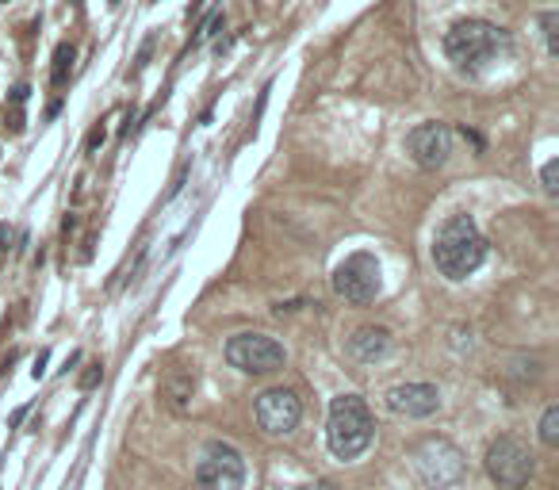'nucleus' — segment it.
Wrapping results in <instances>:
<instances>
[{
	"label": "nucleus",
	"instance_id": "f257e3e1",
	"mask_svg": "<svg viewBox=\"0 0 559 490\" xmlns=\"http://www.w3.org/2000/svg\"><path fill=\"white\" fill-rule=\"evenodd\" d=\"M486 261V238L471 214H452L444 219L433 238V265L444 280H467L471 272Z\"/></svg>",
	"mask_w": 559,
	"mask_h": 490
},
{
	"label": "nucleus",
	"instance_id": "f03ea898",
	"mask_svg": "<svg viewBox=\"0 0 559 490\" xmlns=\"http://www.w3.org/2000/svg\"><path fill=\"white\" fill-rule=\"evenodd\" d=\"M376 441V422L361 395H337L329 402V422H326V444L341 464L364 456Z\"/></svg>",
	"mask_w": 559,
	"mask_h": 490
},
{
	"label": "nucleus",
	"instance_id": "7ed1b4c3",
	"mask_svg": "<svg viewBox=\"0 0 559 490\" xmlns=\"http://www.w3.org/2000/svg\"><path fill=\"white\" fill-rule=\"evenodd\" d=\"M506 47V31L486 20H456L444 31V54L456 69H483Z\"/></svg>",
	"mask_w": 559,
	"mask_h": 490
},
{
	"label": "nucleus",
	"instance_id": "20e7f679",
	"mask_svg": "<svg viewBox=\"0 0 559 490\" xmlns=\"http://www.w3.org/2000/svg\"><path fill=\"white\" fill-rule=\"evenodd\" d=\"M246 479H249L246 456H241L234 444L211 441L207 449L199 452V464H196L199 490H246Z\"/></svg>",
	"mask_w": 559,
	"mask_h": 490
},
{
	"label": "nucleus",
	"instance_id": "39448f33",
	"mask_svg": "<svg viewBox=\"0 0 559 490\" xmlns=\"http://www.w3.org/2000/svg\"><path fill=\"white\" fill-rule=\"evenodd\" d=\"M414 471H418V479L425 486H433V490H449L464 479V452L456 449L452 441H444V437H429L422 441L418 449H414Z\"/></svg>",
	"mask_w": 559,
	"mask_h": 490
},
{
	"label": "nucleus",
	"instance_id": "423d86ee",
	"mask_svg": "<svg viewBox=\"0 0 559 490\" xmlns=\"http://www.w3.org/2000/svg\"><path fill=\"white\" fill-rule=\"evenodd\" d=\"M226 360H231V368L246 372V376H268V372L284 368V345L268 334H234L226 341Z\"/></svg>",
	"mask_w": 559,
	"mask_h": 490
},
{
	"label": "nucleus",
	"instance_id": "0eeeda50",
	"mask_svg": "<svg viewBox=\"0 0 559 490\" xmlns=\"http://www.w3.org/2000/svg\"><path fill=\"white\" fill-rule=\"evenodd\" d=\"M486 475L498 483V490H521L533 479V452L518 437H498L486 449Z\"/></svg>",
	"mask_w": 559,
	"mask_h": 490
},
{
	"label": "nucleus",
	"instance_id": "6e6552de",
	"mask_svg": "<svg viewBox=\"0 0 559 490\" xmlns=\"http://www.w3.org/2000/svg\"><path fill=\"white\" fill-rule=\"evenodd\" d=\"M253 417H257V425H261V433L288 437V433H295L299 417H303V402H299L292 387H268V391L257 395Z\"/></svg>",
	"mask_w": 559,
	"mask_h": 490
},
{
	"label": "nucleus",
	"instance_id": "1a4fd4ad",
	"mask_svg": "<svg viewBox=\"0 0 559 490\" xmlns=\"http://www.w3.org/2000/svg\"><path fill=\"white\" fill-rule=\"evenodd\" d=\"M334 292L345 302H356V307L371 302L380 295V261L371 253L345 257V261L334 268Z\"/></svg>",
	"mask_w": 559,
	"mask_h": 490
},
{
	"label": "nucleus",
	"instance_id": "9d476101",
	"mask_svg": "<svg viewBox=\"0 0 559 490\" xmlns=\"http://www.w3.org/2000/svg\"><path fill=\"white\" fill-rule=\"evenodd\" d=\"M406 153L414 157V165H418V169H441L444 162H449V153H452V131L444 123H437V119L418 123L406 135Z\"/></svg>",
	"mask_w": 559,
	"mask_h": 490
},
{
	"label": "nucleus",
	"instance_id": "9b49d317",
	"mask_svg": "<svg viewBox=\"0 0 559 490\" xmlns=\"http://www.w3.org/2000/svg\"><path fill=\"white\" fill-rule=\"evenodd\" d=\"M387 410L418 422V417H429L441 410V391L433 383H398L387 391Z\"/></svg>",
	"mask_w": 559,
	"mask_h": 490
},
{
	"label": "nucleus",
	"instance_id": "f8f14e48",
	"mask_svg": "<svg viewBox=\"0 0 559 490\" xmlns=\"http://www.w3.org/2000/svg\"><path fill=\"white\" fill-rule=\"evenodd\" d=\"M349 356L356 360V364H380V360L391 353V329L383 326H361L353 329V337L345 341Z\"/></svg>",
	"mask_w": 559,
	"mask_h": 490
},
{
	"label": "nucleus",
	"instance_id": "ddd939ff",
	"mask_svg": "<svg viewBox=\"0 0 559 490\" xmlns=\"http://www.w3.org/2000/svg\"><path fill=\"white\" fill-rule=\"evenodd\" d=\"M192 395H196V372L192 368H169L165 380H162V402L173 414H184L192 407Z\"/></svg>",
	"mask_w": 559,
	"mask_h": 490
},
{
	"label": "nucleus",
	"instance_id": "4468645a",
	"mask_svg": "<svg viewBox=\"0 0 559 490\" xmlns=\"http://www.w3.org/2000/svg\"><path fill=\"white\" fill-rule=\"evenodd\" d=\"M74 42H58V50H54V66H50V84L54 89H62V84L69 81V74H74Z\"/></svg>",
	"mask_w": 559,
	"mask_h": 490
},
{
	"label": "nucleus",
	"instance_id": "2eb2a0df",
	"mask_svg": "<svg viewBox=\"0 0 559 490\" xmlns=\"http://www.w3.org/2000/svg\"><path fill=\"white\" fill-rule=\"evenodd\" d=\"M540 441L548 444V449H555V444H559V407H555V402L540 417Z\"/></svg>",
	"mask_w": 559,
	"mask_h": 490
},
{
	"label": "nucleus",
	"instance_id": "dca6fc26",
	"mask_svg": "<svg viewBox=\"0 0 559 490\" xmlns=\"http://www.w3.org/2000/svg\"><path fill=\"white\" fill-rule=\"evenodd\" d=\"M540 27H544V42H548V54L555 57V54H559V39H555L559 12H544V16H540Z\"/></svg>",
	"mask_w": 559,
	"mask_h": 490
},
{
	"label": "nucleus",
	"instance_id": "f3484780",
	"mask_svg": "<svg viewBox=\"0 0 559 490\" xmlns=\"http://www.w3.org/2000/svg\"><path fill=\"white\" fill-rule=\"evenodd\" d=\"M219 27H223V8H214L211 16L199 23V35H196V42H207L211 35H219Z\"/></svg>",
	"mask_w": 559,
	"mask_h": 490
},
{
	"label": "nucleus",
	"instance_id": "a211bd4d",
	"mask_svg": "<svg viewBox=\"0 0 559 490\" xmlns=\"http://www.w3.org/2000/svg\"><path fill=\"white\" fill-rule=\"evenodd\" d=\"M540 180H544V192H548V196H555V192H559V157H552V162L544 165Z\"/></svg>",
	"mask_w": 559,
	"mask_h": 490
},
{
	"label": "nucleus",
	"instance_id": "6ab92c4d",
	"mask_svg": "<svg viewBox=\"0 0 559 490\" xmlns=\"http://www.w3.org/2000/svg\"><path fill=\"white\" fill-rule=\"evenodd\" d=\"M100 380H104V364L96 360V364L84 368V376H81V391H92V387H96Z\"/></svg>",
	"mask_w": 559,
	"mask_h": 490
},
{
	"label": "nucleus",
	"instance_id": "aec40b11",
	"mask_svg": "<svg viewBox=\"0 0 559 490\" xmlns=\"http://www.w3.org/2000/svg\"><path fill=\"white\" fill-rule=\"evenodd\" d=\"M104 138H108V131H104V127H92V131H89V138H84V153H96L100 146H104Z\"/></svg>",
	"mask_w": 559,
	"mask_h": 490
},
{
	"label": "nucleus",
	"instance_id": "412c9836",
	"mask_svg": "<svg viewBox=\"0 0 559 490\" xmlns=\"http://www.w3.org/2000/svg\"><path fill=\"white\" fill-rule=\"evenodd\" d=\"M47 364H50V353L42 349V353L35 356V368H31V376H35V380H42V376H47Z\"/></svg>",
	"mask_w": 559,
	"mask_h": 490
},
{
	"label": "nucleus",
	"instance_id": "4be33fe9",
	"mask_svg": "<svg viewBox=\"0 0 559 490\" xmlns=\"http://www.w3.org/2000/svg\"><path fill=\"white\" fill-rule=\"evenodd\" d=\"M150 54H153V39H146V42H142V50H138V62H135V69H146Z\"/></svg>",
	"mask_w": 559,
	"mask_h": 490
},
{
	"label": "nucleus",
	"instance_id": "5701e85b",
	"mask_svg": "<svg viewBox=\"0 0 559 490\" xmlns=\"http://www.w3.org/2000/svg\"><path fill=\"white\" fill-rule=\"evenodd\" d=\"M27 96H31V89H27V84H16V89H12V104H27Z\"/></svg>",
	"mask_w": 559,
	"mask_h": 490
},
{
	"label": "nucleus",
	"instance_id": "b1692460",
	"mask_svg": "<svg viewBox=\"0 0 559 490\" xmlns=\"http://www.w3.org/2000/svg\"><path fill=\"white\" fill-rule=\"evenodd\" d=\"M8 241H12V230L0 226V253H8Z\"/></svg>",
	"mask_w": 559,
	"mask_h": 490
},
{
	"label": "nucleus",
	"instance_id": "393cba45",
	"mask_svg": "<svg viewBox=\"0 0 559 490\" xmlns=\"http://www.w3.org/2000/svg\"><path fill=\"white\" fill-rule=\"evenodd\" d=\"M23 417H27V407H20V410H16V414H12V417H8V425H12V429H16V425H20V422H23Z\"/></svg>",
	"mask_w": 559,
	"mask_h": 490
},
{
	"label": "nucleus",
	"instance_id": "a878e982",
	"mask_svg": "<svg viewBox=\"0 0 559 490\" xmlns=\"http://www.w3.org/2000/svg\"><path fill=\"white\" fill-rule=\"evenodd\" d=\"M58 115H62V100H54V104L47 108V119H58Z\"/></svg>",
	"mask_w": 559,
	"mask_h": 490
},
{
	"label": "nucleus",
	"instance_id": "bb28decb",
	"mask_svg": "<svg viewBox=\"0 0 559 490\" xmlns=\"http://www.w3.org/2000/svg\"><path fill=\"white\" fill-rule=\"evenodd\" d=\"M111 4H119V0H111Z\"/></svg>",
	"mask_w": 559,
	"mask_h": 490
}]
</instances>
